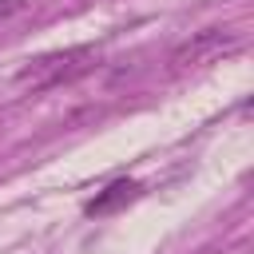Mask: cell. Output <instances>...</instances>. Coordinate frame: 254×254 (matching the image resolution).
<instances>
[{
  "instance_id": "obj_1",
  "label": "cell",
  "mask_w": 254,
  "mask_h": 254,
  "mask_svg": "<svg viewBox=\"0 0 254 254\" xmlns=\"http://www.w3.org/2000/svg\"><path fill=\"white\" fill-rule=\"evenodd\" d=\"M91 64H95V48H87V44L83 48H67V52H48L40 60H28L16 71L12 87L16 91H44V87H56V83H67V79L83 75Z\"/></svg>"
},
{
  "instance_id": "obj_2",
  "label": "cell",
  "mask_w": 254,
  "mask_h": 254,
  "mask_svg": "<svg viewBox=\"0 0 254 254\" xmlns=\"http://www.w3.org/2000/svg\"><path fill=\"white\" fill-rule=\"evenodd\" d=\"M238 48V36L226 32V28H206V32H194L187 44H179L171 52V71H187V67H202V64H214L222 52Z\"/></svg>"
},
{
  "instance_id": "obj_3",
  "label": "cell",
  "mask_w": 254,
  "mask_h": 254,
  "mask_svg": "<svg viewBox=\"0 0 254 254\" xmlns=\"http://www.w3.org/2000/svg\"><path fill=\"white\" fill-rule=\"evenodd\" d=\"M139 190H143V187H139L135 179H115V183H111V187H103V190H99L83 210H87V214H111V210H119V206H127V202H135V198H139Z\"/></svg>"
},
{
  "instance_id": "obj_4",
  "label": "cell",
  "mask_w": 254,
  "mask_h": 254,
  "mask_svg": "<svg viewBox=\"0 0 254 254\" xmlns=\"http://www.w3.org/2000/svg\"><path fill=\"white\" fill-rule=\"evenodd\" d=\"M20 8H24V0H0V24H4L8 16H16Z\"/></svg>"
}]
</instances>
